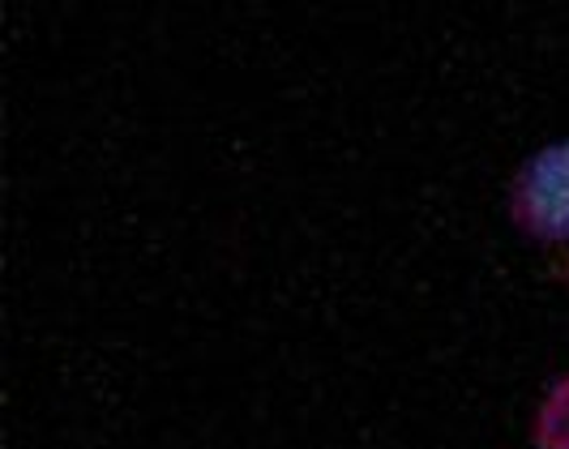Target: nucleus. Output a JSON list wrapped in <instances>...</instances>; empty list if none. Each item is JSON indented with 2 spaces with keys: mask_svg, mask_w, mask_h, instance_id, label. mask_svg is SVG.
<instances>
[{
  "mask_svg": "<svg viewBox=\"0 0 569 449\" xmlns=\"http://www.w3.org/2000/svg\"><path fill=\"white\" fill-rule=\"evenodd\" d=\"M518 214L540 236H569V146H552L527 168L518 184Z\"/></svg>",
  "mask_w": 569,
  "mask_h": 449,
  "instance_id": "f257e3e1",
  "label": "nucleus"
}]
</instances>
